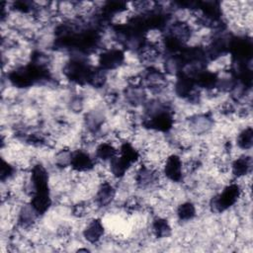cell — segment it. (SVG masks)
Instances as JSON below:
<instances>
[{
    "mask_svg": "<svg viewBox=\"0 0 253 253\" xmlns=\"http://www.w3.org/2000/svg\"><path fill=\"white\" fill-rule=\"evenodd\" d=\"M240 187L237 184H230L212 200L211 207L214 211L221 212L233 206L240 197Z\"/></svg>",
    "mask_w": 253,
    "mask_h": 253,
    "instance_id": "obj_1",
    "label": "cell"
},
{
    "mask_svg": "<svg viewBox=\"0 0 253 253\" xmlns=\"http://www.w3.org/2000/svg\"><path fill=\"white\" fill-rule=\"evenodd\" d=\"M182 166L181 158L176 154L169 155L164 163V175L172 182H179L182 179Z\"/></svg>",
    "mask_w": 253,
    "mask_h": 253,
    "instance_id": "obj_2",
    "label": "cell"
},
{
    "mask_svg": "<svg viewBox=\"0 0 253 253\" xmlns=\"http://www.w3.org/2000/svg\"><path fill=\"white\" fill-rule=\"evenodd\" d=\"M124 61V53L119 49H111L100 56V64L105 69H114Z\"/></svg>",
    "mask_w": 253,
    "mask_h": 253,
    "instance_id": "obj_3",
    "label": "cell"
},
{
    "mask_svg": "<svg viewBox=\"0 0 253 253\" xmlns=\"http://www.w3.org/2000/svg\"><path fill=\"white\" fill-rule=\"evenodd\" d=\"M70 165L75 171L78 172L89 171L93 167V161L86 152L78 150L77 152L71 154Z\"/></svg>",
    "mask_w": 253,
    "mask_h": 253,
    "instance_id": "obj_4",
    "label": "cell"
},
{
    "mask_svg": "<svg viewBox=\"0 0 253 253\" xmlns=\"http://www.w3.org/2000/svg\"><path fill=\"white\" fill-rule=\"evenodd\" d=\"M104 234V225L99 219L89 221L83 231V235L90 243L98 242Z\"/></svg>",
    "mask_w": 253,
    "mask_h": 253,
    "instance_id": "obj_5",
    "label": "cell"
},
{
    "mask_svg": "<svg viewBox=\"0 0 253 253\" xmlns=\"http://www.w3.org/2000/svg\"><path fill=\"white\" fill-rule=\"evenodd\" d=\"M116 191L114 187L110 183H103L97 192L96 195V203L99 207H107L115 198Z\"/></svg>",
    "mask_w": 253,
    "mask_h": 253,
    "instance_id": "obj_6",
    "label": "cell"
},
{
    "mask_svg": "<svg viewBox=\"0 0 253 253\" xmlns=\"http://www.w3.org/2000/svg\"><path fill=\"white\" fill-rule=\"evenodd\" d=\"M232 173L237 177H242L248 174L251 168V158L247 156L239 157L232 163Z\"/></svg>",
    "mask_w": 253,
    "mask_h": 253,
    "instance_id": "obj_7",
    "label": "cell"
},
{
    "mask_svg": "<svg viewBox=\"0 0 253 253\" xmlns=\"http://www.w3.org/2000/svg\"><path fill=\"white\" fill-rule=\"evenodd\" d=\"M96 155L103 161H106V160L111 161L115 156H117V150L112 143L103 142L97 147Z\"/></svg>",
    "mask_w": 253,
    "mask_h": 253,
    "instance_id": "obj_8",
    "label": "cell"
},
{
    "mask_svg": "<svg viewBox=\"0 0 253 253\" xmlns=\"http://www.w3.org/2000/svg\"><path fill=\"white\" fill-rule=\"evenodd\" d=\"M177 215L180 220H191L196 215V208L190 202L183 203L177 209Z\"/></svg>",
    "mask_w": 253,
    "mask_h": 253,
    "instance_id": "obj_9",
    "label": "cell"
},
{
    "mask_svg": "<svg viewBox=\"0 0 253 253\" xmlns=\"http://www.w3.org/2000/svg\"><path fill=\"white\" fill-rule=\"evenodd\" d=\"M152 228H153L154 234L159 238L166 237L171 232V227H170L169 223L167 222V220L164 218H160V217L157 218L156 220H154V222L152 224Z\"/></svg>",
    "mask_w": 253,
    "mask_h": 253,
    "instance_id": "obj_10",
    "label": "cell"
},
{
    "mask_svg": "<svg viewBox=\"0 0 253 253\" xmlns=\"http://www.w3.org/2000/svg\"><path fill=\"white\" fill-rule=\"evenodd\" d=\"M237 145L241 149H250L252 146V128L250 126L244 128L237 136Z\"/></svg>",
    "mask_w": 253,
    "mask_h": 253,
    "instance_id": "obj_11",
    "label": "cell"
}]
</instances>
